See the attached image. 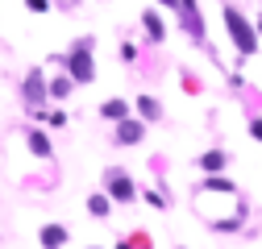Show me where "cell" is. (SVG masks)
<instances>
[{"mask_svg": "<svg viewBox=\"0 0 262 249\" xmlns=\"http://www.w3.org/2000/svg\"><path fill=\"white\" fill-rule=\"evenodd\" d=\"M225 21H229V34H233V42H237V50H246V54H250V50L258 46V42H254V34H250V25H246V21H242V17L233 13V9L225 13Z\"/></svg>", "mask_w": 262, "mask_h": 249, "instance_id": "obj_1", "label": "cell"}, {"mask_svg": "<svg viewBox=\"0 0 262 249\" xmlns=\"http://www.w3.org/2000/svg\"><path fill=\"white\" fill-rule=\"evenodd\" d=\"M71 71H75V79H92V62H88V54H71Z\"/></svg>", "mask_w": 262, "mask_h": 249, "instance_id": "obj_2", "label": "cell"}, {"mask_svg": "<svg viewBox=\"0 0 262 249\" xmlns=\"http://www.w3.org/2000/svg\"><path fill=\"white\" fill-rule=\"evenodd\" d=\"M129 195H134V183L121 179V175H113V200H129Z\"/></svg>", "mask_w": 262, "mask_h": 249, "instance_id": "obj_3", "label": "cell"}, {"mask_svg": "<svg viewBox=\"0 0 262 249\" xmlns=\"http://www.w3.org/2000/svg\"><path fill=\"white\" fill-rule=\"evenodd\" d=\"M29 150H34V154H42V158L50 154V145H46V137H42V133H29Z\"/></svg>", "mask_w": 262, "mask_h": 249, "instance_id": "obj_4", "label": "cell"}, {"mask_svg": "<svg viewBox=\"0 0 262 249\" xmlns=\"http://www.w3.org/2000/svg\"><path fill=\"white\" fill-rule=\"evenodd\" d=\"M117 137H121V141H138V137H142V124H121Z\"/></svg>", "mask_w": 262, "mask_h": 249, "instance_id": "obj_5", "label": "cell"}, {"mask_svg": "<svg viewBox=\"0 0 262 249\" xmlns=\"http://www.w3.org/2000/svg\"><path fill=\"white\" fill-rule=\"evenodd\" d=\"M62 237H67V233L54 229V225H50V229H42V241H46V245H54V241H62Z\"/></svg>", "mask_w": 262, "mask_h": 249, "instance_id": "obj_6", "label": "cell"}, {"mask_svg": "<svg viewBox=\"0 0 262 249\" xmlns=\"http://www.w3.org/2000/svg\"><path fill=\"white\" fill-rule=\"evenodd\" d=\"M104 116H125V104H121V100H108V104H104Z\"/></svg>", "mask_w": 262, "mask_h": 249, "instance_id": "obj_7", "label": "cell"}, {"mask_svg": "<svg viewBox=\"0 0 262 249\" xmlns=\"http://www.w3.org/2000/svg\"><path fill=\"white\" fill-rule=\"evenodd\" d=\"M225 162V154H204V170H216Z\"/></svg>", "mask_w": 262, "mask_h": 249, "instance_id": "obj_8", "label": "cell"}, {"mask_svg": "<svg viewBox=\"0 0 262 249\" xmlns=\"http://www.w3.org/2000/svg\"><path fill=\"white\" fill-rule=\"evenodd\" d=\"M67 87H71L67 79H54V83H50V96H67Z\"/></svg>", "mask_w": 262, "mask_h": 249, "instance_id": "obj_9", "label": "cell"}, {"mask_svg": "<svg viewBox=\"0 0 262 249\" xmlns=\"http://www.w3.org/2000/svg\"><path fill=\"white\" fill-rule=\"evenodd\" d=\"M142 116H158V104H154V100H150V96H146V100H142Z\"/></svg>", "mask_w": 262, "mask_h": 249, "instance_id": "obj_10", "label": "cell"}, {"mask_svg": "<svg viewBox=\"0 0 262 249\" xmlns=\"http://www.w3.org/2000/svg\"><path fill=\"white\" fill-rule=\"evenodd\" d=\"M146 25H150V34H154V38H162V25H158V17H154V13L146 17Z\"/></svg>", "mask_w": 262, "mask_h": 249, "instance_id": "obj_11", "label": "cell"}, {"mask_svg": "<svg viewBox=\"0 0 262 249\" xmlns=\"http://www.w3.org/2000/svg\"><path fill=\"white\" fill-rule=\"evenodd\" d=\"M254 137H262V124H254Z\"/></svg>", "mask_w": 262, "mask_h": 249, "instance_id": "obj_12", "label": "cell"}, {"mask_svg": "<svg viewBox=\"0 0 262 249\" xmlns=\"http://www.w3.org/2000/svg\"><path fill=\"white\" fill-rule=\"evenodd\" d=\"M162 5H175V0H162Z\"/></svg>", "mask_w": 262, "mask_h": 249, "instance_id": "obj_13", "label": "cell"}]
</instances>
